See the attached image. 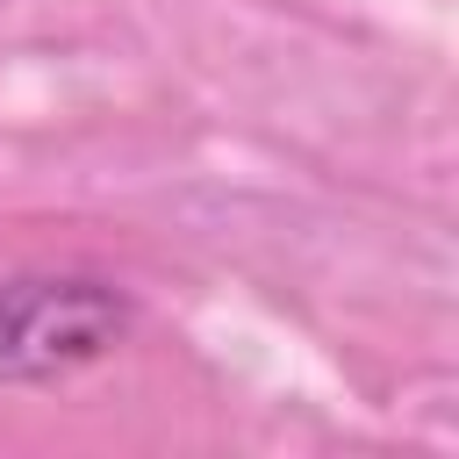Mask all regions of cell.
Segmentation results:
<instances>
[{
  "mask_svg": "<svg viewBox=\"0 0 459 459\" xmlns=\"http://www.w3.org/2000/svg\"><path fill=\"white\" fill-rule=\"evenodd\" d=\"M129 337V294L93 273L0 280V387L65 380Z\"/></svg>",
  "mask_w": 459,
  "mask_h": 459,
  "instance_id": "cell-1",
  "label": "cell"
}]
</instances>
